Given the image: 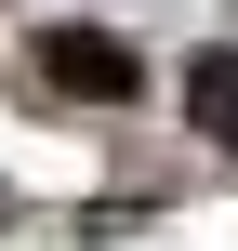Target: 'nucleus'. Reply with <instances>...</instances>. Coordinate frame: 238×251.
<instances>
[{
  "instance_id": "nucleus-1",
  "label": "nucleus",
  "mask_w": 238,
  "mask_h": 251,
  "mask_svg": "<svg viewBox=\"0 0 238 251\" xmlns=\"http://www.w3.org/2000/svg\"><path fill=\"white\" fill-rule=\"evenodd\" d=\"M26 66H40L66 106H132V93H146V53H132L119 26H40Z\"/></svg>"
},
{
  "instance_id": "nucleus-2",
  "label": "nucleus",
  "mask_w": 238,
  "mask_h": 251,
  "mask_svg": "<svg viewBox=\"0 0 238 251\" xmlns=\"http://www.w3.org/2000/svg\"><path fill=\"white\" fill-rule=\"evenodd\" d=\"M185 119H199L212 146H238V53H199V66H185Z\"/></svg>"
}]
</instances>
